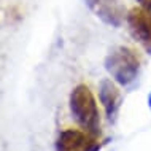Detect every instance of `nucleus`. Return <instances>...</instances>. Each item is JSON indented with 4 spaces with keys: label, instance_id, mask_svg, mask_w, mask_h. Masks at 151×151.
Instances as JSON below:
<instances>
[{
    "label": "nucleus",
    "instance_id": "f257e3e1",
    "mask_svg": "<svg viewBox=\"0 0 151 151\" xmlns=\"http://www.w3.org/2000/svg\"><path fill=\"white\" fill-rule=\"evenodd\" d=\"M68 107H70L72 118L75 119L80 129L100 138L102 129H100L99 107H97V102L92 91L86 84H76L72 89L70 99H68Z\"/></svg>",
    "mask_w": 151,
    "mask_h": 151
},
{
    "label": "nucleus",
    "instance_id": "f03ea898",
    "mask_svg": "<svg viewBox=\"0 0 151 151\" xmlns=\"http://www.w3.org/2000/svg\"><path fill=\"white\" fill-rule=\"evenodd\" d=\"M104 65L111 80L122 88H129L135 83L142 70L140 56L134 48L129 46H115L110 50Z\"/></svg>",
    "mask_w": 151,
    "mask_h": 151
},
{
    "label": "nucleus",
    "instance_id": "7ed1b4c3",
    "mask_svg": "<svg viewBox=\"0 0 151 151\" xmlns=\"http://www.w3.org/2000/svg\"><path fill=\"white\" fill-rule=\"evenodd\" d=\"M126 22L132 38L151 54V14L142 6H134L127 11Z\"/></svg>",
    "mask_w": 151,
    "mask_h": 151
},
{
    "label": "nucleus",
    "instance_id": "20e7f679",
    "mask_svg": "<svg viewBox=\"0 0 151 151\" xmlns=\"http://www.w3.org/2000/svg\"><path fill=\"white\" fill-rule=\"evenodd\" d=\"M99 138L83 129H65L56 140V151H99Z\"/></svg>",
    "mask_w": 151,
    "mask_h": 151
},
{
    "label": "nucleus",
    "instance_id": "39448f33",
    "mask_svg": "<svg viewBox=\"0 0 151 151\" xmlns=\"http://www.w3.org/2000/svg\"><path fill=\"white\" fill-rule=\"evenodd\" d=\"M84 2L94 16L107 26L121 27L122 22L126 21L127 11L121 0H84Z\"/></svg>",
    "mask_w": 151,
    "mask_h": 151
},
{
    "label": "nucleus",
    "instance_id": "423d86ee",
    "mask_svg": "<svg viewBox=\"0 0 151 151\" xmlns=\"http://www.w3.org/2000/svg\"><path fill=\"white\" fill-rule=\"evenodd\" d=\"M99 100L105 110V116L110 122H115L121 108L122 96L118 83L111 78H104L99 83Z\"/></svg>",
    "mask_w": 151,
    "mask_h": 151
},
{
    "label": "nucleus",
    "instance_id": "0eeeda50",
    "mask_svg": "<svg viewBox=\"0 0 151 151\" xmlns=\"http://www.w3.org/2000/svg\"><path fill=\"white\" fill-rule=\"evenodd\" d=\"M138 2V6H142L145 11H148L151 14V0H137Z\"/></svg>",
    "mask_w": 151,
    "mask_h": 151
},
{
    "label": "nucleus",
    "instance_id": "6e6552de",
    "mask_svg": "<svg viewBox=\"0 0 151 151\" xmlns=\"http://www.w3.org/2000/svg\"><path fill=\"white\" fill-rule=\"evenodd\" d=\"M148 107H150V110H151V94L148 96Z\"/></svg>",
    "mask_w": 151,
    "mask_h": 151
}]
</instances>
